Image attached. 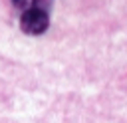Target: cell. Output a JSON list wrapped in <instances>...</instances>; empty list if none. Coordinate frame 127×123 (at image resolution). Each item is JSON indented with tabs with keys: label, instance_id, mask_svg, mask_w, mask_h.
I'll use <instances>...</instances> for the list:
<instances>
[{
	"label": "cell",
	"instance_id": "6da1fadb",
	"mask_svg": "<svg viewBox=\"0 0 127 123\" xmlns=\"http://www.w3.org/2000/svg\"><path fill=\"white\" fill-rule=\"evenodd\" d=\"M20 28L24 34H30V36L44 34L50 28V10L34 8V10L20 12Z\"/></svg>",
	"mask_w": 127,
	"mask_h": 123
},
{
	"label": "cell",
	"instance_id": "7a4b0ae2",
	"mask_svg": "<svg viewBox=\"0 0 127 123\" xmlns=\"http://www.w3.org/2000/svg\"><path fill=\"white\" fill-rule=\"evenodd\" d=\"M14 8L20 10V12H26V10H34V8H42V10H50L54 0H12Z\"/></svg>",
	"mask_w": 127,
	"mask_h": 123
}]
</instances>
